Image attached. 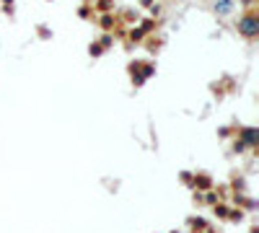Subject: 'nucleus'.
I'll use <instances>...</instances> for the list:
<instances>
[{"mask_svg":"<svg viewBox=\"0 0 259 233\" xmlns=\"http://www.w3.org/2000/svg\"><path fill=\"white\" fill-rule=\"evenodd\" d=\"M236 29H238V34H241V37L254 39V37L259 34V13H256V11H246L243 16H238Z\"/></svg>","mask_w":259,"mask_h":233,"instance_id":"f257e3e1","label":"nucleus"},{"mask_svg":"<svg viewBox=\"0 0 259 233\" xmlns=\"http://www.w3.org/2000/svg\"><path fill=\"white\" fill-rule=\"evenodd\" d=\"M259 143V135H256V127H243L241 130V137L236 143V150H243V148H256Z\"/></svg>","mask_w":259,"mask_h":233,"instance_id":"f03ea898","label":"nucleus"},{"mask_svg":"<svg viewBox=\"0 0 259 233\" xmlns=\"http://www.w3.org/2000/svg\"><path fill=\"white\" fill-rule=\"evenodd\" d=\"M236 8V0H212V11L218 16H231Z\"/></svg>","mask_w":259,"mask_h":233,"instance_id":"7ed1b4c3","label":"nucleus"},{"mask_svg":"<svg viewBox=\"0 0 259 233\" xmlns=\"http://www.w3.org/2000/svg\"><path fill=\"white\" fill-rule=\"evenodd\" d=\"M241 3L246 6V8H251V6H254V0H241Z\"/></svg>","mask_w":259,"mask_h":233,"instance_id":"20e7f679","label":"nucleus"},{"mask_svg":"<svg viewBox=\"0 0 259 233\" xmlns=\"http://www.w3.org/2000/svg\"><path fill=\"white\" fill-rule=\"evenodd\" d=\"M181 3H184V0H181Z\"/></svg>","mask_w":259,"mask_h":233,"instance_id":"39448f33","label":"nucleus"}]
</instances>
